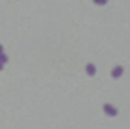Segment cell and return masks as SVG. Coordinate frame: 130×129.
Masks as SVG:
<instances>
[{
	"label": "cell",
	"instance_id": "6da1fadb",
	"mask_svg": "<svg viewBox=\"0 0 130 129\" xmlns=\"http://www.w3.org/2000/svg\"><path fill=\"white\" fill-rule=\"evenodd\" d=\"M6 61H8V57H6V55L3 54V51H2V52H0V63L3 64V63H6Z\"/></svg>",
	"mask_w": 130,
	"mask_h": 129
},
{
	"label": "cell",
	"instance_id": "7a4b0ae2",
	"mask_svg": "<svg viewBox=\"0 0 130 129\" xmlns=\"http://www.w3.org/2000/svg\"><path fill=\"white\" fill-rule=\"evenodd\" d=\"M2 51H3V46H2V45H0V52H2Z\"/></svg>",
	"mask_w": 130,
	"mask_h": 129
},
{
	"label": "cell",
	"instance_id": "3957f363",
	"mask_svg": "<svg viewBox=\"0 0 130 129\" xmlns=\"http://www.w3.org/2000/svg\"><path fill=\"white\" fill-rule=\"evenodd\" d=\"M2 68H3V64H2V63H0V71H2Z\"/></svg>",
	"mask_w": 130,
	"mask_h": 129
}]
</instances>
